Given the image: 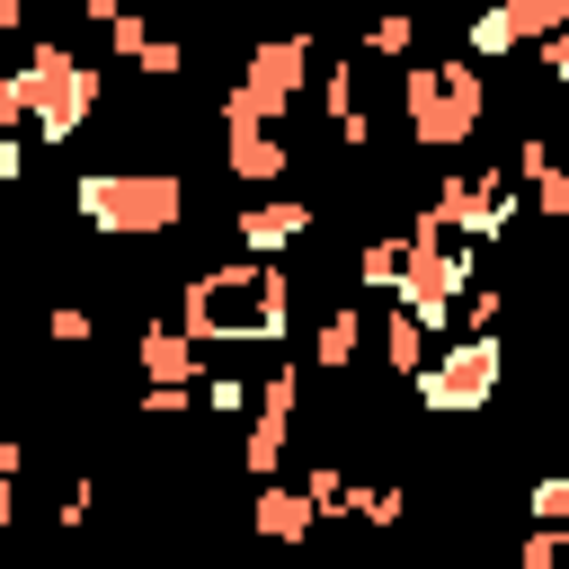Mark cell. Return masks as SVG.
Wrapping results in <instances>:
<instances>
[{
	"label": "cell",
	"mask_w": 569,
	"mask_h": 569,
	"mask_svg": "<svg viewBox=\"0 0 569 569\" xmlns=\"http://www.w3.org/2000/svg\"><path fill=\"white\" fill-rule=\"evenodd\" d=\"M196 347H284L293 329V276L284 258H231V267H204L178 284V311H169Z\"/></svg>",
	"instance_id": "6da1fadb"
},
{
	"label": "cell",
	"mask_w": 569,
	"mask_h": 569,
	"mask_svg": "<svg viewBox=\"0 0 569 569\" xmlns=\"http://www.w3.org/2000/svg\"><path fill=\"white\" fill-rule=\"evenodd\" d=\"M71 213L98 240H169L187 222V178L178 169H80Z\"/></svg>",
	"instance_id": "7a4b0ae2"
},
{
	"label": "cell",
	"mask_w": 569,
	"mask_h": 569,
	"mask_svg": "<svg viewBox=\"0 0 569 569\" xmlns=\"http://www.w3.org/2000/svg\"><path fill=\"white\" fill-rule=\"evenodd\" d=\"M400 116H409V142L427 151H462L489 116V80L471 53H445V62H409L400 71Z\"/></svg>",
	"instance_id": "3957f363"
},
{
	"label": "cell",
	"mask_w": 569,
	"mask_h": 569,
	"mask_svg": "<svg viewBox=\"0 0 569 569\" xmlns=\"http://www.w3.org/2000/svg\"><path fill=\"white\" fill-rule=\"evenodd\" d=\"M311 62H320L311 27L258 36V44H249V62H240V80L213 98V116H222V124H284V107L311 89Z\"/></svg>",
	"instance_id": "277c9868"
},
{
	"label": "cell",
	"mask_w": 569,
	"mask_h": 569,
	"mask_svg": "<svg viewBox=\"0 0 569 569\" xmlns=\"http://www.w3.org/2000/svg\"><path fill=\"white\" fill-rule=\"evenodd\" d=\"M18 80H27V124H36L44 142H71V133L98 116V98H107V71H98V62H80L62 36H36Z\"/></svg>",
	"instance_id": "5b68a950"
},
{
	"label": "cell",
	"mask_w": 569,
	"mask_h": 569,
	"mask_svg": "<svg viewBox=\"0 0 569 569\" xmlns=\"http://www.w3.org/2000/svg\"><path fill=\"white\" fill-rule=\"evenodd\" d=\"M507 382V347L498 338H445V356L418 365V409L427 418H480Z\"/></svg>",
	"instance_id": "8992f818"
},
{
	"label": "cell",
	"mask_w": 569,
	"mask_h": 569,
	"mask_svg": "<svg viewBox=\"0 0 569 569\" xmlns=\"http://www.w3.org/2000/svg\"><path fill=\"white\" fill-rule=\"evenodd\" d=\"M525 213V187L507 178V169H453L436 196H427V222H445V231H462V240H498L507 222Z\"/></svg>",
	"instance_id": "52a82bcc"
},
{
	"label": "cell",
	"mask_w": 569,
	"mask_h": 569,
	"mask_svg": "<svg viewBox=\"0 0 569 569\" xmlns=\"http://www.w3.org/2000/svg\"><path fill=\"white\" fill-rule=\"evenodd\" d=\"M222 169L240 187H284V169H293L284 124H222Z\"/></svg>",
	"instance_id": "ba28073f"
},
{
	"label": "cell",
	"mask_w": 569,
	"mask_h": 569,
	"mask_svg": "<svg viewBox=\"0 0 569 569\" xmlns=\"http://www.w3.org/2000/svg\"><path fill=\"white\" fill-rule=\"evenodd\" d=\"M302 231H311V204H302V196H258V204L231 213V240H240L249 258H284Z\"/></svg>",
	"instance_id": "9c48e42d"
},
{
	"label": "cell",
	"mask_w": 569,
	"mask_h": 569,
	"mask_svg": "<svg viewBox=\"0 0 569 569\" xmlns=\"http://www.w3.org/2000/svg\"><path fill=\"white\" fill-rule=\"evenodd\" d=\"M249 533L258 542H311L320 533V507H311V489L302 480H258V498H249Z\"/></svg>",
	"instance_id": "30bf717a"
},
{
	"label": "cell",
	"mask_w": 569,
	"mask_h": 569,
	"mask_svg": "<svg viewBox=\"0 0 569 569\" xmlns=\"http://www.w3.org/2000/svg\"><path fill=\"white\" fill-rule=\"evenodd\" d=\"M133 365H142V382H204V347H196L178 320H142Z\"/></svg>",
	"instance_id": "8fae6325"
},
{
	"label": "cell",
	"mask_w": 569,
	"mask_h": 569,
	"mask_svg": "<svg viewBox=\"0 0 569 569\" xmlns=\"http://www.w3.org/2000/svg\"><path fill=\"white\" fill-rule=\"evenodd\" d=\"M356 347H365V311H356V302H329V311H320V329H311V365L347 373V365H356Z\"/></svg>",
	"instance_id": "7c38bea8"
},
{
	"label": "cell",
	"mask_w": 569,
	"mask_h": 569,
	"mask_svg": "<svg viewBox=\"0 0 569 569\" xmlns=\"http://www.w3.org/2000/svg\"><path fill=\"white\" fill-rule=\"evenodd\" d=\"M427 338H436V329H427L409 302H391V311H382V365H391V373H409V382H418V365H427Z\"/></svg>",
	"instance_id": "4fadbf2b"
},
{
	"label": "cell",
	"mask_w": 569,
	"mask_h": 569,
	"mask_svg": "<svg viewBox=\"0 0 569 569\" xmlns=\"http://www.w3.org/2000/svg\"><path fill=\"white\" fill-rule=\"evenodd\" d=\"M400 276H409V231H382V240L356 249V284L365 293H400Z\"/></svg>",
	"instance_id": "5bb4252c"
},
{
	"label": "cell",
	"mask_w": 569,
	"mask_h": 569,
	"mask_svg": "<svg viewBox=\"0 0 569 569\" xmlns=\"http://www.w3.org/2000/svg\"><path fill=\"white\" fill-rule=\"evenodd\" d=\"M302 489H311L320 525H347V516H356V471H347V462H311V471H302Z\"/></svg>",
	"instance_id": "9a60e30c"
},
{
	"label": "cell",
	"mask_w": 569,
	"mask_h": 569,
	"mask_svg": "<svg viewBox=\"0 0 569 569\" xmlns=\"http://www.w3.org/2000/svg\"><path fill=\"white\" fill-rule=\"evenodd\" d=\"M489 9L516 27V44H551L569 27V0H489Z\"/></svg>",
	"instance_id": "2e32d148"
},
{
	"label": "cell",
	"mask_w": 569,
	"mask_h": 569,
	"mask_svg": "<svg viewBox=\"0 0 569 569\" xmlns=\"http://www.w3.org/2000/svg\"><path fill=\"white\" fill-rule=\"evenodd\" d=\"M409 44H418V9H373L365 18V53L373 62H409Z\"/></svg>",
	"instance_id": "e0dca14e"
},
{
	"label": "cell",
	"mask_w": 569,
	"mask_h": 569,
	"mask_svg": "<svg viewBox=\"0 0 569 569\" xmlns=\"http://www.w3.org/2000/svg\"><path fill=\"white\" fill-rule=\"evenodd\" d=\"M409 516V489H391V480H356V525H373V533H391Z\"/></svg>",
	"instance_id": "ac0fdd59"
},
{
	"label": "cell",
	"mask_w": 569,
	"mask_h": 569,
	"mask_svg": "<svg viewBox=\"0 0 569 569\" xmlns=\"http://www.w3.org/2000/svg\"><path fill=\"white\" fill-rule=\"evenodd\" d=\"M356 107H365V98H356V53H347V62H329V71H320V116H329V124H347Z\"/></svg>",
	"instance_id": "d6986e66"
},
{
	"label": "cell",
	"mask_w": 569,
	"mask_h": 569,
	"mask_svg": "<svg viewBox=\"0 0 569 569\" xmlns=\"http://www.w3.org/2000/svg\"><path fill=\"white\" fill-rule=\"evenodd\" d=\"M196 400H204L213 418H249V400H258V382H240V373H204V382H196Z\"/></svg>",
	"instance_id": "ffe728a7"
},
{
	"label": "cell",
	"mask_w": 569,
	"mask_h": 569,
	"mask_svg": "<svg viewBox=\"0 0 569 569\" xmlns=\"http://www.w3.org/2000/svg\"><path fill=\"white\" fill-rule=\"evenodd\" d=\"M525 213H551V222H569V169H560V160L525 178Z\"/></svg>",
	"instance_id": "44dd1931"
},
{
	"label": "cell",
	"mask_w": 569,
	"mask_h": 569,
	"mask_svg": "<svg viewBox=\"0 0 569 569\" xmlns=\"http://www.w3.org/2000/svg\"><path fill=\"white\" fill-rule=\"evenodd\" d=\"M462 44H471V62H507V53H516V27H507V18H498V9H480V18H471V36H462Z\"/></svg>",
	"instance_id": "7402d4cb"
},
{
	"label": "cell",
	"mask_w": 569,
	"mask_h": 569,
	"mask_svg": "<svg viewBox=\"0 0 569 569\" xmlns=\"http://www.w3.org/2000/svg\"><path fill=\"white\" fill-rule=\"evenodd\" d=\"M525 516H533V525H569V471H542V480L525 489Z\"/></svg>",
	"instance_id": "603a6c76"
},
{
	"label": "cell",
	"mask_w": 569,
	"mask_h": 569,
	"mask_svg": "<svg viewBox=\"0 0 569 569\" xmlns=\"http://www.w3.org/2000/svg\"><path fill=\"white\" fill-rule=\"evenodd\" d=\"M133 71H142V80H178V71H187V44H178V36H142Z\"/></svg>",
	"instance_id": "cb8c5ba5"
},
{
	"label": "cell",
	"mask_w": 569,
	"mask_h": 569,
	"mask_svg": "<svg viewBox=\"0 0 569 569\" xmlns=\"http://www.w3.org/2000/svg\"><path fill=\"white\" fill-rule=\"evenodd\" d=\"M44 338H53V347H89V338H98V311H80V302H53V311H44Z\"/></svg>",
	"instance_id": "d4e9b609"
},
{
	"label": "cell",
	"mask_w": 569,
	"mask_h": 569,
	"mask_svg": "<svg viewBox=\"0 0 569 569\" xmlns=\"http://www.w3.org/2000/svg\"><path fill=\"white\" fill-rule=\"evenodd\" d=\"M196 409V382H142V418L151 427H169V418H187Z\"/></svg>",
	"instance_id": "484cf974"
},
{
	"label": "cell",
	"mask_w": 569,
	"mask_h": 569,
	"mask_svg": "<svg viewBox=\"0 0 569 569\" xmlns=\"http://www.w3.org/2000/svg\"><path fill=\"white\" fill-rule=\"evenodd\" d=\"M516 569H569V542H560V525H533V533L516 542Z\"/></svg>",
	"instance_id": "4316f807"
},
{
	"label": "cell",
	"mask_w": 569,
	"mask_h": 569,
	"mask_svg": "<svg viewBox=\"0 0 569 569\" xmlns=\"http://www.w3.org/2000/svg\"><path fill=\"white\" fill-rule=\"evenodd\" d=\"M89 507H98V480H62V498H53V525H62V533H80V525H89Z\"/></svg>",
	"instance_id": "83f0119b"
},
{
	"label": "cell",
	"mask_w": 569,
	"mask_h": 569,
	"mask_svg": "<svg viewBox=\"0 0 569 569\" xmlns=\"http://www.w3.org/2000/svg\"><path fill=\"white\" fill-rule=\"evenodd\" d=\"M18 124H27V80L0 71V133H18Z\"/></svg>",
	"instance_id": "f1b7e54d"
},
{
	"label": "cell",
	"mask_w": 569,
	"mask_h": 569,
	"mask_svg": "<svg viewBox=\"0 0 569 569\" xmlns=\"http://www.w3.org/2000/svg\"><path fill=\"white\" fill-rule=\"evenodd\" d=\"M142 36H151L142 18H116V27H107V53H116V62H133V53H142Z\"/></svg>",
	"instance_id": "f546056e"
},
{
	"label": "cell",
	"mask_w": 569,
	"mask_h": 569,
	"mask_svg": "<svg viewBox=\"0 0 569 569\" xmlns=\"http://www.w3.org/2000/svg\"><path fill=\"white\" fill-rule=\"evenodd\" d=\"M151 0H80V18H98V27H116V18H142Z\"/></svg>",
	"instance_id": "4dcf8cb0"
},
{
	"label": "cell",
	"mask_w": 569,
	"mask_h": 569,
	"mask_svg": "<svg viewBox=\"0 0 569 569\" xmlns=\"http://www.w3.org/2000/svg\"><path fill=\"white\" fill-rule=\"evenodd\" d=\"M18 169H27V142H18V133H0V187H18Z\"/></svg>",
	"instance_id": "1f68e13d"
},
{
	"label": "cell",
	"mask_w": 569,
	"mask_h": 569,
	"mask_svg": "<svg viewBox=\"0 0 569 569\" xmlns=\"http://www.w3.org/2000/svg\"><path fill=\"white\" fill-rule=\"evenodd\" d=\"M542 71H551V80H560V89H569V27H560V36H551V44H542Z\"/></svg>",
	"instance_id": "d6a6232c"
},
{
	"label": "cell",
	"mask_w": 569,
	"mask_h": 569,
	"mask_svg": "<svg viewBox=\"0 0 569 569\" xmlns=\"http://www.w3.org/2000/svg\"><path fill=\"white\" fill-rule=\"evenodd\" d=\"M18 471H27V445H18V436H0V480H18Z\"/></svg>",
	"instance_id": "836d02e7"
},
{
	"label": "cell",
	"mask_w": 569,
	"mask_h": 569,
	"mask_svg": "<svg viewBox=\"0 0 569 569\" xmlns=\"http://www.w3.org/2000/svg\"><path fill=\"white\" fill-rule=\"evenodd\" d=\"M27 9H36V0H0V36H18V27H27Z\"/></svg>",
	"instance_id": "e575fe53"
},
{
	"label": "cell",
	"mask_w": 569,
	"mask_h": 569,
	"mask_svg": "<svg viewBox=\"0 0 569 569\" xmlns=\"http://www.w3.org/2000/svg\"><path fill=\"white\" fill-rule=\"evenodd\" d=\"M382 9H418V18H427V9H436V0H382Z\"/></svg>",
	"instance_id": "d590c367"
},
{
	"label": "cell",
	"mask_w": 569,
	"mask_h": 569,
	"mask_svg": "<svg viewBox=\"0 0 569 569\" xmlns=\"http://www.w3.org/2000/svg\"><path fill=\"white\" fill-rule=\"evenodd\" d=\"M462 569H498V560H462Z\"/></svg>",
	"instance_id": "8d00e7d4"
},
{
	"label": "cell",
	"mask_w": 569,
	"mask_h": 569,
	"mask_svg": "<svg viewBox=\"0 0 569 569\" xmlns=\"http://www.w3.org/2000/svg\"><path fill=\"white\" fill-rule=\"evenodd\" d=\"M373 569H409V560H373Z\"/></svg>",
	"instance_id": "74e56055"
},
{
	"label": "cell",
	"mask_w": 569,
	"mask_h": 569,
	"mask_svg": "<svg viewBox=\"0 0 569 569\" xmlns=\"http://www.w3.org/2000/svg\"><path fill=\"white\" fill-rule=\"evenodd\" d=\"M320 569H356V560H320Z\"/></svg>",
	"instance_id": "f35d334b"
}]
</instances>
